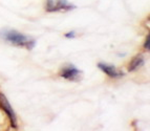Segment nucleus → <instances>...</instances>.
I'll use <instances>...</instances> for the list:
<instances>
[{"label":"nucleus","instance_id":"f257e3e1","mask_svg":"<svg viewBox=\"0 0 150 131\" xmlns=\"http://www.w3.org/2000/svg\"><path fill=\"white\" fill-rule=\"evenodd\" d=\"M3 38L8 42L12 43L16 46H21V47H25L28 49H32L35 46V41L33 39L28 38V36L23 35L16 32V30H8L3 34Z\"/></svg>","mask_w":150,"mask_h":131},{"label":"nucleus","instance_id":"f03ea898","mask_svg":"<svg viewBox=\"0 0 150 131\" xmlns=\"http://www.w3.org/2000/svg\"><path fill=\"white\" fill-rule=\"evenodd\" d=\"M75 8V5L70 4L67 0H47L46 11L47 12H65Z\"/></svg>","mask_w":150,"mask_h":131},{"label":"nucleus","instance_id":"7ed1b4c3","mask_svg":"<svg viewBox=\"0 0 150 131\" xmlns=\"http://www.w3.org/2000/svg\"><path fill=\"white\" fill-rule=\"evenodd\" d=\"M0 107L4 110L6 116H8L12 126L16 128V127H17V116H16V113L14 112V110H13L11 104L8 103L6 96H5L3 93H0Z\"/></svg>","mask_w":150,"mask_h":131},{"label":"nucleus","instance_id":"20e7f679","mask_svg":"<svg viewBox=\"0 0 150 131\" xmlns=\"http://www.w3.org/2000/svg\"><path fill=\"white\" fill-rule=\"evenodd\" d=\"M61 77L68 81H73V82H78L82 79V71L75 67L73 65H69L67 67H64L61 70Z\"/></svg>","mask_w":150,"mask_h":131},{"label":"nucleus","instance_id":"39448f33","mask_svg":"<svg viewBox=\"0 0 150 131\" xmlns=\"http://www.w3.org/2000/svg\"><path fill=\"white\" fill-rule=\"evenodd\" d=\"M99 68L103 73H105L107 76L111 77V78H120V77L123 76L122 71H119L115 66L112 65H108V64L105 63H99Z\"/></svg>","mask_w":150,"mask_h":131},{"label":"nucleus","instance_id":"423d86ee","mask_svg":"<svg viewBox=\"0 0 150 131\" xmlns=\"http://www.w3.org/2000/svg\"><path fill=\"white\" fill-rule=\"evenodd\" d=\"M143 64H144V58H143V56H141V55L135 56L134 58L131 60V62L129 63L128 70H129V71L137 70V69H138V68H140Z\"/></svg>","mask_w":150,"mask_h":131},{"label":"nucleus","instance_id":"0eeeda50","mask_svg":"<svg viewBox=\"0 0 150 131\" xmlns=\"http://www.w3.org/2000/svg\"><path fill=\"white\" fill-rule=\"evenodd\" d=\"M149 35L147 36V38H146V41H145V44H144V47H145V49H147V51H149L150 49V46H149Z\"/></svg>","mask_w":150,"mask_h":131},{"label":"nucleus","instance_id":"6e6552de","mask_svg":"<svg viewBox=\"0 0 150 131\" xmlns=\"http://www.w3.org/2000/svg\"><path fill=\"white\" fill-rule=\"evenodd\" d=\"M66 38H74L75 37V33L74 32H70V33H68V34H66Z\"/></svg>","mask_w":150,"mask_h":131}]
</instances>
